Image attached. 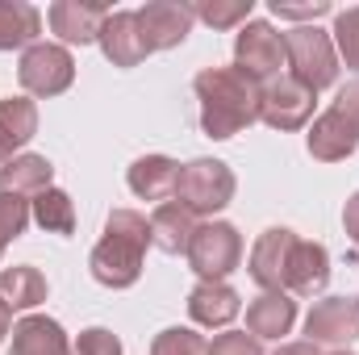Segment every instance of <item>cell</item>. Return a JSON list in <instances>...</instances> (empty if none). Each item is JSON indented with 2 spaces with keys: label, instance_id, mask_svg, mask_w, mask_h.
Masks as SVG:
<instances>
[{
  "label": "cell",
  "instance_id": "obj_1",
  "mask_svg": "<svg viewBox=\"0 0 359 355\" xmlns=\"http://www.w3.org/2000/svg\"><path fill=\"white\" fill-rule=\"evenodd\" d=\"M192 92L201 100V130L213 142H226L259 121V84L238 67H205L192 80Z\"/></svg>",
  "mask_w": 359,
  "mask_h": 355
},
{
  "label": "cell",
  "instance_id": "obj_2",
  "mask_svg": "<svg viewBox=\"0 0 359 355\" xmlns=\"http://www.w3.org/2000/svg\"><path fill=\"white\" fill-rule=\"evenodd\" d=\"M147 247H151V217L138 209H113L104 217L100 243L88 255L92 280L113 293L134 288L142 276V264H147Z\"/></svg>",
  "mask_w": 359,
  "mask_h": 355
},
{
  "label": "cell",
  "instance_id": "obj_3",
  "mask_svg": "<svg viewBox=\"0 0 359 355\" xmlns=\"http://www.w3.org/2000/svg\"><path fill=\"white\" fill-rule=\"evenodd\" d=\"M284 59H288V76L301 80L309 92H322L339 80V51L330 29L318 25H297L284 34Z\"/></svg>",
  "mask_w": 359,
  "mask_h": 355
},
{
  "label": "cell",
  "instance_id": "obj_4",
  "mask_svg": "<svg viewBox=\"0 0 359 355\" xmlns=\"http://www.w3.org/2000/svg\"><path fill=\"white\" fill-rule=\"evenodd\" d=\"M238 192V180L230 172V163L222 159H192L180 163V180H176V201L192 213V217H213L222 213Z\"/></svg>",
  "mask_w": 359,
  "mask_h": 355
},
{
  "label": "cell",
  "instance_id": "obj_5",
  "mask_svg": "<svg viewBox=\"0 0 359 355\" xmlns=\"http://www.w3.org/2000/svg\"><path fill=\"white\" fill-rule=\"evenodd\" d=\"M184 260H188V267L201 280H226L230 272H238V264H243V234H238V226L217 222V217L196 222Z\"/></svg>",
  "mask_w": 359,
  "mask_h": 355
},
{
  "label": "cell",
  "instance_id": "obj_6",
  "mask_svg": "<svg viewBox=\"0 0 359 355\" xmlns=\"http://www.w3.org/2000/svg\"><path fill=\"white\" fill-rule=\"evenodd\" d=\"M17 80L29 96H63L76 84V59L59 42H34L29 51H21Z\"/></svg>",
  "mask_w": 359,
  "mask_h": 355
},
{
  "label": "cell",
  "instance_id": "obj_7",
  "mask_svg": "<svg viewBox=\"0 0 359 355\" xmlns=\"http://www.w3.org/2000/svg\"><path fill=\"white\" fill-rule=\"evenodd\" d=\"M284 34L271 25V21H247L238 34H234V67L255 80V84H268L276 76H284Z\"/></svg>",
  "mask_w": 359,
  "mask_h": 355
},
{
  "label": "cell",
  "instance_id": "obj_8",
  "mask_svg": "<svg viewBox=\"0 0 359 355\" xmlns=\"http://www.w3.org/2000/svg\"><path fill=\"white\" fill-rule=\"evenodd\" d=\"M313 100L318 92H309L301 80L292 76H276L259 88V121L288 134V130H305L309 117H313Z\"/></svg>",
  "mask_w": 359,
  "mask_h": 355
},
{
  "label": "cell",
  "instance_id": "obj_9",
  "mask_svg": "<svg viewBox=\"0 0 359 355\" xmlns=\"http://www.w3.org/2000/svg\"><path fill=\"white\" fill-rule=\"evenodd\" d=\"M305 339L309 343H355L359 339V297H322L305 314Z\"/></svg>",
  "mask_w": 359,
  "mask_h": 355
},
{
  "label": "cell",
  "instance_id": "obj_10",
  "mask_svg": "<svg viewBox=\"0 0 359 355\" xmlns=\"http://www.w3.org/2000/svg\"><path fill=\"white\" fill-rule=\"evenodd\" d=\"M192 25H196V17H192V4H184V0H147L138 8V29H142L151 55L180 46L192 34Z\"/></svg>",
  "mask_w": 359,
  "mask_h": 355
},
{
  "label": "cell",
  "instance_id": "obj_11",
  "mask_svg": "<svg viewBox=\"0 0 359 355\" xmlns=\"http://www.w3.org/2000/svg\"><path fill=\"white\" fill-rule=\"evenodd\" d=\"M297 239H301V234H297V230H288V226H268V230L255 239L251 260H247V272H251V280H255L264 293H284L288 255H292Z\"/></svg>",
  "mask_w": 359,
  "mask_h": 355
},
{
  "label": "cell",
  "instance_id": "obj_12",
  "mask_svg": "<svg viewBox=\"0 0 359 355\" xmlns=\"http://www.w3.org/2000/svg\"><path fill=\"white\" fill-rule=\"evenodd\" d=\"M109 13L113 8L96 0H55L46 8V25L50 34H59V46H92Z\"/></svg>",
  "mask_w": 359,
  "mask_h": 355
},
{
  "label": "cell",
  "instance_id": "obj_13",
  "mask_svg": "<svg viewBox=\"0 0 359 355\" xmlns=\"http://www.w3.org/2000/svg\"><path fill=\"white\" fill-rule=\"evenodd\" d=\"M100 55L113 63V67H138L151 51H147V38L138 29V8H117L104 17L100 25V38H96Z\"/></svg>",
  "mask_w": 359,
  "mask_h": 355
},
{
  "label": "cell",
  "instance_id": "obj_14",
  "mask_svg": "<svg viewBox=\"0 0 359 355\" xmlns=\"http://www.w3.org/2000/svg\"><path fill=\"white\" fill-rule=\"evenodd\" d=\"M238 314H243V297L226 280H196V288L188 293V318L205 330H226Z\"/></svg>",
  "mask_w": 359,
  "mask_h": 355
},
{
  "label": "cell",
  "instance_id": "obj_15",
  "mask_svg": "<svg viewBox=\"0 0 359 355\" xmlns=\"http://www.w3.org/2000/svg\"><path fill=\"white\" fill-rule=\"evenodd\" d=\"M330 280V251L322 243L297 239L292 255H288V276H284V293L288 297H313L322 293Z\"/></svg>",
  "mask_w": 359,
  "mask_h": 355
},
{
  "label": "cell",
  "instance_id": "obj_16",
  "mask_svg": "<svg viewBox=\"0 0 359 355\" xmlns=\"http://www.w3.org/2000/svg\"><path fill=\"white\" fill-rule=\"evenodd\" d=\"M305 147L318 163H343L359 151V130H351L334 109H326L322 117H313V126L305 134Z\"/></svg>",
  "mask_w": 359,
  "mask_h": 355
},
{
  "label": "cell",
  "instance_id": "obj_17",
  "mask_svg": "<svg viewBox=\"0 0 359 355\" xmlns=\"http://www.w3.org/2000/svg\"><path fill=\"white\" fill-rule=\"evenodd\" d=\"M8 355H72V339H67V330L55 318L25 314L21 322H13Z\"/></svg>",
  "mask_w": 359,
  "mask_h": 355
},
{
  "label": "cell",
  "instance_id": "obj_18",
  "mask_svg": "<svg viewBox=\"0 0 359 355\" xmlns=\"http://www.w3.org/2000/svg\"><path fill=\"white\" fill-rule=\"evenodd\" d=\"M176 180H180V163L168 155H142L130 163L126 184L138 201H176Z\"/></svg>",
  "mask_w": 359,
  "mask_h": 355
},
{
  "label": "cell",
  "instance_id": "obj_19",
  "mask_svg": "<svg viewBox=\"0 0 359 355\" xmlns=\"http://www.w3.org/2000/svg\"><path fill=\"white\" fill-rule=\"evenodd\" d=\"M55 188V163L46 155H13L0 168V196H21L34 201L38 192Z\"/></svg>",
  "mask_w": 359,
  "mask_h": 355
},
{
  "label": "cell",
  "instance_id": "obj_20",
  "mask_svg": "<svg viewBox=\"0 0 359 355\" xmlns=\"http://www.w3.org/2000/svg\"><path fill=\"white\" fill-rule=\"evenodd\" d=\"M297 322V301L288 293H259L251 305H247V335H255L259 343L264 339H284Z\"/></svg>",
  "mask_w": 359,
  "mask_h": 355
},
{
  "label": "cell",
  "instance_id": "obj_21",
  "mask_svg": "<svg viewBox=\"0 0 359 355\" xmlns=\"http://www.w3.org/2000/svg\"><path fill=\"white\" fill-rule=\"evenodd\" d=\"M38 134V105L29 96H4L0 100V168L29 147V138Z\"/></svg>",
  "mask_w": 359,
  "mask_h": 355
},
{
  "label": "cell",
  "instance_id": "obj_22",
  "mask_svg": "<svg viewBox=\"0 0 359 355\" xmlns=\"http://www.w3.org/2000/svg\"><path fill=\"white\" fill-rule=\"evenodd\" d=\"M46 293H50V284H46V276L34 264H17V267L0 272V301L8 305V314L38 309L46 301Z\"/></svg>",
  "mask_w": 359,
  "mask_h": 355
},
{
  "label": "cell",
  "instance_id": "obj_23",
  "mask_svg": "<svg viewBox=\"0 0 359 355\" xmlns=\"http://www.w3.org/2000/svg\"><path fill=\"white\" fill-rule=\"evenodd\" d=\"M192 230H196V217L180 201L155 205V213H151V247H159L163 255H180V251H188Z\"/></svg>",
  "mask_w": 359,
  "mask_h": 355
},
{
  "label": "cell",
  "instance_id": "obj_24",
  "mask_svg": "<svg viewBox=\"0 0 359 355\" xmlns=\"http://www.w3.org/2000/svg\"><path fill=\"white\" fill-rule=\"evenodd\" d=\"M42 34V13L25 0H0V51H29Z\"/></svg>",
  "mask_w": 359,
  "mask_h": 355
},
{
  "label": "cell",
  "instance_id": "obj_25",
  "mask_svg": "<svg viewBox=\"0 0 359 355\" xmlns=\"http://www.w3.org/2000/svg\"><path fill=\"white\" fill-rule=\"evenodd\" d=\"M29 217L46 230V234H76V201L63 188H46L29 201Z\"/></svg>",
  "mask_w": 359,
  "mask_h": 355
},
{
  "label": "cell",
  "instance_id": "obj_26",
  "mask_svg": "<svg viewBox=\"0 0 359 355\" xmlns=\"http://www.w3.org/2000/svg\"><path fill=\"white\" fill-rule=\"evenodd\" d=\"M251 8H255V0H196L192 17L213 29H243L251 21Z\"/></svg>",
  "mask_w": 359,
  "mask_h": 355
},
{
  "label": "cell",
  "instance_id": "obj_27",
  "mask_svg": "<svg viewBox=\"0 0 359 355\" xmlns=\"http://www.w3.org/2000/svg\"><path fill=\"white\" fill-rule=\"evenodd\" d=\"M151 355H209V343L192 326H168L151 339Z\"/></svg>",
  "mask_w": 359,
  "mask_h": 355
},
{
  "label": "cell",
  "instance_id": "obj_28",
  "mask_svg": "<svg viewBox=\"0 0 359 355\" xmlns=\"http://www.w3.org/2000/svg\"><path fill=\"white\" fill-rule=\"evenodd\" d=\"M330 38H334L339 59H343L351 72H359V4L343 8V13H334V29H330Z\"/></svg>",
  "mask_w": 359,
  "mask_h": 355
},
{
  "label": "cell",
  "instance_id": "obj_29",
  "mask_svg": "<svg viewBox=\"0 0 359 355\" xmlns=\"http://www.w3.org/2000/svg\"><path fill=\"white\" fill-rule=\"evenodd\" d=\"M29 222H34V217H29V201H21V196H0V255H4L8 243H17V239L25 234Z\"/></svg>",
  "mask_w": 359,
  "mask_h": 355
},
{
  "label": "cell",
  "instance_id": "obj_30",
  "mask_svg": "<svg viewBox=\"0 0 359 355\" xmlns=\"http://www.w3.org/2000/svg\"><path fill=\"white\" fill-rule=\"evenodd\" d=\"M72 355H126V351H121V339H117L113 330H104V326H88V330H80V339H76Z\"/></svg>",
  "mask_w": 359,
  "mask_h": 355
},
{
  "label": "cell",
  "instance_id": "obj_31",
  "mask_svg": "<svg viewBox=\"0 0 359 355\" xmlns=\"http://www.w3.org/2000/svg\"><path fill=\"white\" fill-rule=\"evenodd\" d=\"M209 355H264V343L247 330H222L209 343Z\"/></svg>",
  "mask_w": 359,
  "mask_h": 355
},
{
  "label": "cell",
  "instance_id": "obj_32",
  "mask_svg": "<svg viewBox=\"0 0 359 355\" xmlns=\"http://www.w3.org/2000/svg\"><path fill=\"white\" fill-rule=\"evenodd\" d=\"M271 13L284 17V21H305V25H313L318 17H326V13H334V8H330V0H309V4H284V0H271Z\"/></svg>",
  "mask_w": 359,
  "mask_h": 355
},
{
  "label": "cell",
  "instance_id": "obj_33",
  "mask_svg": "<svg viewBox=\"0 0 359 355\" xmlns=\"http://www.w3.org/2000/svg\"><path fill=\"white\" fill-rule=\"evenodd\" d=\"M351 130H359V80H351V84H343L339 88V96H334V105H330Z\"/></svg>",
  "mask_w": 359,
  "mask_h": 355
},
{
  "label": "cell",
  "instance_id": "obj_34",
  "mask_svg": "<svg viewBox=\"0 0 359 355\" xmlns=\"http://www.w3.org/2000/svg\"><path fill=\"white\" fill-rule=\"evenodd\" d=\"M343 230H347V239L359 247V192H351L347 205H343Z\"/></svg>",
  "mask_w": 359,
  "mask_h": 355
},
{
  "label": "cell",
  "instance_id": "obj_35",
  "mask_svg": "<svg viewBox=\"0 0 359 355\" xmlns=\"http://www.w3.org/2000/svg\"><path fill=\"white\" fill-rule=\"evenodd\" d=\"M276 355H322V347H318V343H309V339H301V343H280Z\"/></svg>",
  "mask_w": 359,
  "mask_h": 355
},
{
  "label": "cell",
  "instance_id": "obj_36",
  "mask_svg": "<svg viewBox=\"0 0 359 355\" xmlns=\"http://www.w3.org/2000/svg\"><path fill=\"white\" fill-rule=\"evenodd\" d=\"M4 335H13V314H8V305L0 301V343H4Z\"/></svg>",
  "mask_w": 359,
  "mask_h": 355
},
{
  "label": "cell",
  "instance_id": "obj_37",
  "mask_svg": "<svg viewBox=\"0 0 359 355\" xmlns=\"http://www.w3.org/2000/svg\"><path fill=\"white\" fill-rule=\"evenodd\" d=\"M330 355H355V351H330Z\"/></svg>",
  "mask_w": 359,
  "mask_h": 355
}]
</instances>
